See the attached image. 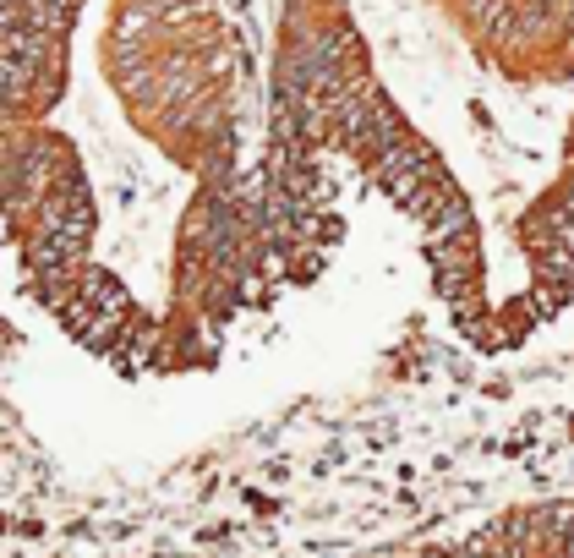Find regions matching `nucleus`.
Segmentation results:
<instances>
[{"label": "nucleus", "mask_w": 574, "mask_h": 558, "mask_svg": "<svg viewBox=\"0 0 574 558\" xmlns=\"http://www.w3.org/2000/svg\"><path fill=\"white\" fill-rule=\"evenodd\" d=\"M0 241L88 362L203 378L334 252V186L290 165L241 0L0 11Z\"/></svg>", "instance_id": "1"}, {"label": "nucleus", "mask_w": 574, "mask_h": 558, "mask_svg": "<svg viewBox=\"0 0 574 558\" xmlns=\"http://www.w3.org/2000/svg\"><path fill=\"white\" fill-rule=\"evenodd\" d=\"M394 558H574V487L503 504L443 537L410 542Z\"/></svg>", "instance_id": "3"}, {"label": "nucleus", "mask_w": 574, "mask_h": 558, "mask_svg": "<svg viewBox=\"0 0 574 558\" xmlns=\"http://www.w3.org/2000/svg\"><path fill=\"white\" fill-rule=\"evenodd\" d=\"M443 72L345 154L410 230L443 329L514 356L574 312V0H416Z\"/></svg>", "instance_id": "2"}]
</instances>
